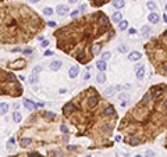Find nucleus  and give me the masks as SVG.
Masks as SVG:
<instances>
[{"mask_svg": "<svg viewBox=\"0 0 167 157\" xmlns=\"http://www.w3.org/2000/svg\"><path fill=\"white\" fill-rule=\"evenodd\" d=\"M64 118L77 126V136H88L95 147H110L117 113L113 104L102 99L98 89L88 88L63 106ZM92 146V147H93Z\"/></svg>", "mask_w": 167, "mask_h": 157, "instance_id": "nucleus-1", "label": "nucleus"}, {"mask_svg": "<svg viewBox=\"0 0 167 157\" xmlns=\"http://www.w3.org/2000/svg\"><path fill=\"white\" fill-rule=\"evenodd\" d=\"M53 35L57 49L71 56L79 64H88L102 52L104 43L113 39L114 28L103 11H96L56 29Z\"/></svg>", "mask_w": 167, "mask_h": 157, "instance_id": "nucleus-2", "label": "nucleus"}, {"mask_svg": "<svg viewBox=\"0 0 167 157\" xmlns=\"http://www.w3.org/2000/svg\"><path fill=\"white\" fill-rule=\"evenodd\" d=\"M125 138H134L139 145L150 142L167 129V85H153L142 100L135 104L117 126Z\"/></svg>", "mask_w": 167, "mask_h": 157, "instance_id": "nucleus-3", "label": "nucleus"}, {"mask_svg": "<svg viewBox=\"0 0 167 157\" xmlns=\"http://www.w3.org/2000/svg\"><path fill=\"white\" fill-rule=\"evenodd\" d=\"M46 22L39 14L24 3H6L0 6V43L21 45L28 43Z\"/></svg>", "mask_w": 167, "mask_h": 157, "instance_id": "nucleus-4", "label": "nucleus"}, {"mask_svg": "<svg viewBox=\"0 0 167 157\" xmlns=\"http://www.w3.org/2000/svg\"><path fill=\"white\" fill-rule=\"evenodd\" d=\"M145 52L156 74L167 77V31L146 43Z\"/></svg>", "mask_w": 167, "mask_h": 157, "instance_id": "nucleus-5", "label": "nucleus"}, {"mask_svg": "<svg viewBox=\"0 0 167 157\" xmlns=\"http://www.w3.org/2000/svg\"><path fill=\"white\" fill-rule=\"evenodd\" d=\"M22 92V86L14 74L0 68V96L20 97Z\"/></svg>", "mask_w": 167, "mask_h": 157, "instance_id": "nucleus-6", "label": "nucleus"}, {"mask_svg": "<svg viewBox=\"0 0 167 157\" xmlns=\"http://www.w3.org/2000/svg\"><path fill=\"white\" fill-rule=\"evenodd\" d=\"M25 65H27L25 59H20V60H17V61L8 63V67H10V68H13V70H22V68H25Z\"/></svg>", "mask_w": 167, "mask_h": 157, "instance_id": "nucleus-7", "label": "nucleus"}, {"mask_svg": "<svg viewBox=\"0 0 167 157\" xmlns=\"http://www.w3.org/2000/svg\"><path fill=\"white\" fill-rule=\"evenodd\" d=\"M56 13L60 15V17H63V15H66L68 13V7L67 6H64V4H59V6L56 7Z\"/></svg>", "mask_w": 167, "mask_h": 157, "instance_id": "nucleus-8", "label": "nucleus"}, {"mask_svg": "<svg viewBox=\"0 0 167 157\" xmlns=\"http://www.w3.org/2000/svg\"><path fill=\"white\" fill-rule=\"evenodd\" d=\"M8 157H43V156H40V154L36 153V152H31V153H20V154H15V156H8Z\"/></svg>", "mask_w": 167, "mask_h": 157, "instance_id": "nucleus-9", "label": "nucleus"}, {"mask_svg": "<svg viewBox=\"0 0 167 157\" xmlns=\"http://www.w3.org/2000/svg\"><path fill=\"white\" fill-rule=\"evenodd\" d=\"M143 77H145V67L138 65L136 67V78L141 81V79H143Z\"/></svg>", "mask_w": 167, "mask_h": 157, "instance_id": "nucleus-10", "label": "nucleus"}, {"mask_svg": "<svg viewBox=\"0 0 167 157\" xmlns=\"http://www.w3.org/2000/svg\"><path fill=\"white\" fill-rule=\"evenodd\" d=\"M148 20H149L150 24H157L160 18H159V15H157L156 13H150V14L148 15Z\"/></svg>", "mask_w": 167, "mask_h": 157, "instance_id": "nucleus-11", "label": "nucleus"}, {"mask_svg": "<svg viewBox=\"0 0 167 157\" xmlns=\"http://www.w3.org/2000/svg\"><path fill=\"white\" fill-rule=\"evenodd\" d=\"M91 1V4H92L93 7H102L103 4H106L109 0H89Z\"/></svg>", "mask_w": 167, "mask_h": 157, "instance_id": "nucleus-12", "label": "nucleus"}, {"mask_svg": "<svg viewBox=\"0 0 167 157\" xmlns=\"http://www.w3.org/2000/svg\"><path fill=\"white\" fill-rule=\"evenodd\" d=\"M128 59L131 60V61H136V60L141 59V53L139 52H131L128 54Z\"/></svg>", "mask_w": 167, "mask_h": 157, "instance_id": "nucleus-13", "label": "nucleus"}, {"mask_svg": "<svg viewBox=\"0 0 167 157\" xmlns=\"http://www.w3.org/2000/svg\"><path fill=\"white\" fill-rule=\"evenodd\" d=\"M78 72H79V68H78L77 65H74V67H71V68H70V71H68V75H70L71 78H75L77 75H78Z\"/></svg>", "mask_w": 167, "mask_h": 157, "instance_id": "nucleus-14", "label": "nucleus"}, {"mask_svg": "<svg viewBox=\"0 0 167 157\" xmlns=\"http://www.w3.org/2000/svg\"><path fill=\"white\" fill-rule=\"evenodd\" d=\"M24 106L28 108L29 111H33V110H35V107H36V104H33L31 100H28V99H25V100H24Z\"/></svg>", "mask_w": 167, "mask_h": 157, "instance_id": "nucleus-15", "label": "nucleus"}, {"mask_svg": "<svg viewBox=\"0 0 167 157\" xmlns=\"http://www.w3.org/2000/svg\"><path fill=\"white\" fill-rule=\"evenodd\" d=\"M96 67L99 68V71H100V72H103V71H106V68H107V65H106V61H103V60H99V61L96 63Z\"/></svg>", "mask_w": 167, "mask_h": 157, "instance_id": "nucleus-16", "label": "nucleus"}, {"mask_svg": "<svg viewBox=\"0 0 167 157\" xmlns=\"http://www.w3.org/2000/svg\"><path fill=\"white\" fill-rule=\"evenodd\" d=\"M113 6H114L116 8H123V7L125 6V1H124V0H114V1H113Z\"/></svg>", "mask_w": 167, "mask_h": 157, "instance_id": "nucleus-17", "label": "nucleus"}, {"mask_svg": "<svg viewBox=\"0 0 167 157\" xmlns=\"http://www.w3.org/2000/svg\"><path fill=\"white\" fill-rule=\"evenodd\" d=\"M50 68H52L53 71L60 70V68H61V61H53V63L50 64Z\"/></svg>", "mask_w": 167, "mask_h": 157, "instance_id": "nucleus-18", "label": "nucleus"}, {"mask_svg": "<svg viewBox=\"0 0 167 157\" xmlns=\"http://www.w3.org/2000/svg\"><path fill=\"white\" fill-rule=\"evenodd\" d=\"M149 35H150V27L149 25H145L142 28V36L143 38H148Z\"/></svg>", "mask_w": 167, "mask_h": 157, "instance_id": "nucleus-19", "label": "nucleus"}, {"mask_svg": "<svg viewBox=\"0 0 167 157\" xmlns=\"http://www.w3.org/2000/svg\"><path fill=\"white\" fill-rule=\"evenodd\" d=\"M8 111V104L7 103H0V114H6Z\"/></svg>", "mask_w": 167, "mask_h": 157, "instance_id": "nucleus-20", "label": "nucleus"}, {"mask_svg": "<svg viewBox=\"0 0 167 157\" xmlns=\"http://www.w3.org/2000/svg\"><path fill=\"white\" fill-rule=\"evenodd\" d=\"M121 18H123V17H121V13H114V14H113V17H111V20H113V22L118 24L120 21H123Z\"/></svg>", "mask_w": 167, "mask_h": 157, "instance_id": "nucleus-21", "label": "nucleus"}, {"mask_svg": "<svg viewBox=\"0 0 167 157\" xmlns=\"http://www.w3.org/2000/svg\"><path fill=\"white\" fill-rule=\"evenodd\" d=\"M127 27H128V21H120L118 22V29H120V31L127 29Z\"/></svg>", "mask_w": 167, "mask_h": 157, "instance_id": "nucleus-22", "label": "nucleus"}, {"mask_svg": "<svg viewBox=\"0 0 167 157\" xmlns=\"http://www.w3.org/2000/svg\"><path fill=\"white\" fill-rule=\"evenodd\" d=\"M96 79H98V82H99V84H103L104 81H106V75H104L103 72H100L99 75L96 77Z\"/></svg>", "mask_w": 167, "mask_h": 157, "instance_id": "nucleus-23", "label": "nucleus"}, {"mask_svg": "<svg viewBox=\"0 0 167 157\" xmlns=\"http://www.w3.org/2000/svg\"><path fill=\"white\" fill-rule=\"evenodd\" d=\"M36 81H38V75H36V74H32L31 77L28 78V82H29V84H36Z\"/></svg>", "mask_w": 167, "mask_h": 157, "instance_id": "nucleus-24", "label": "nucleus"}, {"mask_svg": "<svg viewBox=\"0 0 167 157\" xmlns=\"http://www.w3.org/2000/svg\"><path fill=\"white\" fill-rule=\"evenodd\" d=\"M13 120H14V121H15V122H17V124H18V122L21 121V113L15 111V113H14V115H13Z\"/></svg>", "mask_w": 167, "mask_h": 157, "instance_id": "nucleus-25", "label": "nucleus"}, {"mask_svg": "<svg viewBox=\"0 0 167 157\" xmlns=\"http://www.w3.org/2000/svg\"><path fill=\"white\" fill-rule=\"evenodd\" d=\"M114 91H116V88H109V89H106V91H104V94L109 97V96H111V94L114 93Z\"/></svg>", "mask_w": 167, "mask_h": 157, "instance_id": "nucleus-26", "label": "nucleus"}, {"mask_svg": "<svg viewBox=\"0 0 167 157\" xmlns=\"http://www.w3.org/2000/svg\"><path fill=\"white\" fill-rule=\"evenodd\" d=\"M43 14H45V15H52V14H53V8H50V7L43 8Z\"/></svg>", "mask_w": 167, "mask_h": 157, "instance_id": "nucleus-27", "label": "nucleus"}, {"mask_svg": "<svg viewBox=\"0 0 167 157\" xmlns=\"http://www.w3.org/2000/svg\"><path fill=\"white\" fill-rule=\"evenodd\" d=\"M118 52L125 53V52H127V46H125V45H120V46H118Z\"/></svg>", "mask_w": 167, "mask_h": 157, "instance_id": "nucleus-28", "label": "nucleus"}, {"mask_svg": "<svg viewBox=\"0 0 167 157\" xmlns=\"http://www.w3.org/2000/svg\"><path fill=\"white\" fill-rule=\"evenodd\" d=\"M109 57H110V52H106V53H103V54H102V60H103V61H106Z\"/></svg>", "mask_w": 167, "mask_h": 157, "instance_id": "nucleus-29", "label": "nucleus"}, {"mask_svg": "<svg viewBox=\"0 0 167 157\" xmlns=\"http://www.w3.org/2000/svg\"><path fill=\"white\" fill-rule=\"evenodd\" d=\"M146 157H155V153L152 150H146Z\"/></svg>", "mask_w": 167, "mask_h": 157, "instance_id": "nucleus-30", "label": "nucleus"}, {"mask_svg": "<svg viewBox=\"0 0 167 157\" xmlns=\"http://www.w3.org/2000/svg\"><path fill=\"white\" fill-rule=\"evenodd\" d=\"M47 25H49V27H53V28H54V27L57 25V22H56V21H50V22H47Z\"/></svg>", "mask_w": 167, "mask_h": 157, "instance_id": "nucleus-31", "label": "nucleus"}, {"mask_svg": "<svg viewBox=\"0 0 167 157\" xmlns=\"http://www.w3.org/2000/svg\"><path fill=\"white\" fill-rule=\"evenodd\" d=\"M40 46H42V47H47V46H49V42H47V40H43Z\"/></svg>", "mask_w": 167, "mask_h": 157, "instance_id": "nucleus-32", "label": "nucleus"}, {"mask_svg": "<svg viewBox=\"0 0 167 157\" xmlns=\"http://www.w3.org/2000/svg\"><path fill=\"white\" fill-rule=\"evenodd\" d=\"M78 13H79V11H78V10H75V11H72V13H71V18H72V17H77V15H78Z\"/></svg>", "mask_w": 167, "mask_h": 157, "instance_id": "nucleus-33", "label": "nucleus"}, {"mask_svg": "<svg viewBox=\"0 0 167 157\" xmlns=\"http://www.w3.org/2000/svg\"><path fill=\"white\" fill-rule=\"evenodd\" d=\"M39 71H40V67L38 65V67H35V70H33V74H38Z\"/></svg>", "mask_w": 167, "mask_h": 157, "instance_id": "nucleus-34", "label": "nucleus"}, {"mask_svg": "<svg viewBox=\"0 0 167 157\" xmlns=\"http://www.w3.org/2000/svg\"><path fill=\"white\" fill-rule=\"evenodd\" d=\"M52 54H53V52H50V50H46V52H45V56H52Z\"/></svg>", "mask_w": 167, "mask_h": 157, "instance_id": "nucleus-35", "label": "nucleus"}, {"mask_svg": "<svg viewBox=\"0 0 167 157\" xmlns=\"http://www.w3.org/2000/svg\"><path fill=\"white\" fill-rule=\"evenodd\" d=\"M148 7H149V8H155V4L150 3V1H149V3H148Z\"/></svg>", "mask_w": 167, "mask_h": 157, "instance_id": "nucleus-36", "label": "nucleus"}, {"mask_svg": "<svg viewBox=\"0 0 167 157\" xmlns=\"http://www.w3.org/2000/svg\"><path fill=\"white\" fill-rule=\"evenodd\" d=\"M86 10V6L84 4V6H81V11H85Z\"/></svg>", "mask_w": 167, "mask_h": 157, "instance_id": "nucleus-37", "label": "nucleus"}, {"mask_svg": "<svg viewBox=\"0 0 167 157\" xmlns=\"http://www.w3.org/2000/svg\"><path fill=\"white\" fill-rule=\"evenodd\" d=\"M88 78H89V74H88V72H86V74H85V75H84V79H88Z\"/></svg>", "mask_w": 167, "mask_h": 157, "instance_id": "nucleus-38", "label": "nucleus"}, {"mask_svg": "<svg viewBox=\"0 0 167 157\" xmlns=\"http://www.w3.org/2000/svg\"><path fill=\"white\" fill-rule=\"evenodd\" d=\"M68 1H70V3H71V4H74V3H77L78 0H68Z\"/></svg>", "mask_w": 167, "mask_h": 157, "instance_id": "nucleus-39", "label": "nucleus"}, {"mask_svg": "<svg viewBox=\"0 0 167 157\" xmlns=\"http://www.w3.org/2000/svg\"><path fill=\"white\" fill-rule=\"evenodd\" d=\"M29 1H31V3H38L39 0H29Z\"/></svg>", "mask_w": 167, "mask_h": 157, "instance_id": "nucleus-40", "label": "nucleus"}, {"mask_svg": "<svg viewBox=\"0 0 167 157\" xmlns=\"http://www.w3.org/2000/svg\"><path fill=\"white\" fill-rule=\"evenodd\" d=\"M166 147H167V138H166Z\"/></svg>", "mask_w": 167, "mask_h": 157, "instance_id": "nucleus-41", "label": "nucleus"}, {"mask_svg": "<svg viewBox=\"0 0 167 157\" xmlns=\"http://www.w3.org/2000/svg\"><path fill=\"white\" fill-rule=\"evenodd\" d=\"M1 3H3V0H0V4H1Z\"/></svg>", "mask_w": 167, "mask_h": 157, "instance_id": "nucleus-42", "label": "nucleus"}, {"mask_svg": "<svg viewBox=\"0 0 167 157\" xmlns=\"http://www.w3.org/2000/svg\"><path fill=\"white\" fill-rule=\"evenodd\" d=\"M135 157H142V156H139V154H138V156H135Z\"/></svg>", "mask_w": 167, "mask_h": 157, "instance_id": "nucleus-43", "label": "nucleus"}, {"mask_svg": "<svg viewBox=\"0 0 167 157\" xmlns=\"http://www.w3.org/2000/svg\"><path fill=\"white\" fill-rule=\"evenodd\" d=\"M166 10H167V4H166Z\"/></svg>", "mask_w": 167, "mask_h": 157, "instance_id": "nucleus-44", "label": "nucleus"}, {"mask_svg": "<svg viewBox=\"0 0 167 157\" xmlns=\"http://www.w3.org/2000/svg\"><path fill=\"white\" fill-rule=\"evenodd\" d=\"M88 157H91V156H88Z\"/></svg>", "mask_w": 167, "mask_h": 157, "instance_id": "nucleus-45", "label": "nucleus"}]
</instances>
